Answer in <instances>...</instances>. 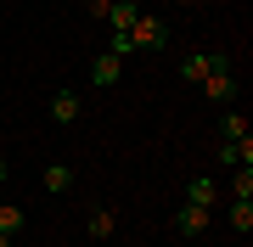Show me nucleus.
Listing matches in <instances>:
<instances>
[{
    "label": "nucleus",
    "instance_id": "nucleus-15",
    "mask_svg": "<svg viewBox=\"0 0 253 247\" xmlns=\"http://www.w3.org/2000/svg\"><path fill=\"white\" fill-rule=\"evenodd\" d=\"M0 247H11V236H0Z\"/></svg>",
    "mask_w": 253,
    "mask_h": 247
},
{
    "label": "nucleus",
    "instance_id": "nucleus-12",
    "mask_svg": "<svg viewBox=\"0 0 253 247\" xmlns=\"http://www.w3.org/2000/svg\"><path fill=\"white\" fill-rule=\"evenodd\" d=\"M219 141H248V118L242 112H225L219 118Z\"/></svg>",
    "mask_w": 253,
    "mask_h": 247
},
{
    "label": "nucleus",
    "instance_id": "nucleus-3",
    "mask_svg": "<svg viewBox=\"0 0 253 247\" xmlns=\"http://www.w3.org/2000/svg\"><path fill=\"white\" fill-rule=\"evenodd\" d=\"M208 219H214V208H197V202H186V208L174 213V230H180V236H203Z\"/></svg>",
    "mask_w": 253,
    "mask_h": 247
},
{
    "label": "nucleus",
    "instance_id": "nucleus-1",
    "mask_svg": "<svg viewBox=\"0 0 253 247\" xmlns=\"http://www.w3.org/2000/svg\"><path fill=\"white\" fill-rule=\"evenodd\" d=\"M129 39H135V51H163V45H169V23L152 17V11H141L135 28H129Z\"/></svg>",
    "mask_w": 253,
    "mask_h": 247
},
{
    "label": "nucleus",
    "instance_id": "nucleus-2",
    "mask_svg": "<svg viewBox=\"0 0 253 247\" xmlns=\"http://www.w3.org/2000/svg\"><path fill=\"white\" fill-rule=\"evenodd\" d=\"M118 79H124V62H118L113 51H101L96 62H90V84H96V90H113Z\"/></svg>",
    "mask_w": 253,
    "mask_h": 247
},
{
    "label": "nucleus",
    "instance_id": "nucleus-7",
    "mask_svg": "<svg viewBox=\"0 0 253 247\" xmlns=\"http://www.w3.org/2000/svg\"><path fill=\"white\" fill-rule=\"evenodd\" d=\"M225 219H231V230L248 236V230H253V197H231V213H225Z\"/></svg>",
    "mask_w": 253,
    "mask_h": 247
},
{
    "label": "nucleus",
    "instance_id": "nucleus-13",
    "mask_svg": "<svg viewBox=\"0 0 253 247\" xmlns=\"http://www.w3.org/2000/svg\"><path fill=\"white\" fill-rule=\"evenodd\" d=\"M231 197H253V169H236L231 174Z\"/></svg>",
    "mask_w": 253,
    "mask_h": 247
},
{
    "label": "nucleus",
    "instance_id": "nucleus-10",
    "mask_svg": "<svg viewBox=\"0 0 253 247\" xmlns=\"http://www.w3.org/2000/svg\"><path fill=\"white\" fill-rule=\"evenodd\" d=\"M113 230H118V213H113V208H96V213H90V236H96V242H107Z\"/></svg>",
    "mask_w": 253,
    "mask_h": 247
},
{
    "label": "nucleus",
    "instance_id": "nucleus-9",
    "mask_svg": "<svg viewBox=\"0 0 253 247\" xmlns=\"http://www.w3.org/2000/svg\"><path fill=\"white\" fill-rule=\"evenodd\" d=\"M68 185H73V169H68V163H51V169H45V191H51V197H62Z\"/></svg>",
    "mask_w": 253,
    "mask_h": 247
},
{
    "label": "nucleus",
    "instance_id": "nucleus-11",
    "mask_svg": "<svg viewBox=\"0 0 253 247\" xmlns=\"http://www.w3.org/2000/svg\"><path fill=\"white\" fill-rule=\"evenodd\" d=\"M23 225H28V213H23V208H11V202H0V236H17Z\"/></svg>",
    "mask_w": 253,
    "mask_h": 247
},
{
    "label": "nucleus",
    "instance_id": "nucleus-14",
    "mask_svg": "<svg viewBox=\"0 0 253 247\" xmlns=\"http://www.w3.org/2000/svg\"><path fill=\"white\" fill-rule=\"evenodd\" d=\"M107 51L118 56V62H124V56H129V51H135V39H129V34H113V39H107Z\"/></svg>",
    "mask_w": 253,
    "mask_h": 247
},
{
    "label": "nucleus",
    "instance_id": "nucleus-4",
    "mask_svg": "<svg viewBox=\"0 0 253 247\" xmlns=\"http://www.w3.org/2000/svg\"><path fill=\"white\" fill-rule=\"evenodd\" d=\"M135 17H141L135 0H107V28H113V34H129V28H135Z\"/></svg>",
    "mask_w": 253,
    "mask_h": 247
},
{
    "label": "nucleus",
    "instance_id": "nucleus-5",
    "mask_svg": "<svg viewBox=\"0 0 253 247\" xmlns=\"http://www.w3.org/2000/svg\"><path fill=\"white\" fill-rule=\"evenodd\" d=\"M79 112H84V101L73 96V90H56V96H51V118H56V124H73Z\"/></svg>",
    "mask_w": 253,
    "mask_h": 247
},
{
    "label": "nucleus",
    "instance_id": "nucleus-16",
    "mask_svg": "<svg viewBox=\"0 0 253 247\" xmlns=\"http://www.w3.org/2000/svg\"><path fill=\"white\" fill-rule=\"evenodd\" d=\"M180 6H197V0H180Z\"/></svg>",
    "mask_w": 253,
    "mask_h": 247
},
{
    "label": "nucleus",
    "instance_id": "nucleus-8",
    "mask_svg": "<svg viewBox=\"0 0 253 247\" xmlns=\"http://www.w3.org/2000/svg\"><path fill=\"white\" fill-rule=\"evenodd\" d=\"M180 79H191V84H203V79H208V56H203V51L180 56Z\"/></svg>",
    "mask_w": 253,
    "mask_h": 247
},
{
    "label": "nucleus",
    "instance_id": "nucleus-6",
    "mask_svg": "<svg viewBox=\"0 0 253 247\" xmlns=\"http://www.w3.org/2000/svg\"><path fill=\"white\" fill-rule=\"evenodd\" d=\"M186 202H197V208H214V202H219V185L208 180V174H197V180H186Z\"/></svg>",
    "mask_w": 253,
    "mask_h": 247
}]
</instances>
